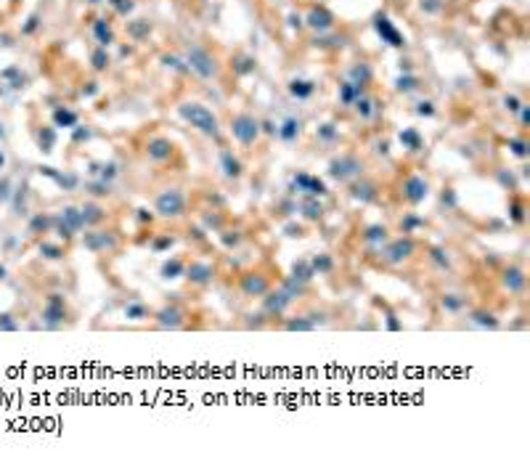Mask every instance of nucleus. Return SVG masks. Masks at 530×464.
Wrapping results in <instances>:
<instances>
[{"instance_id": "obj_1", "label": "nucleus", "mask_w": 530, "mask_h": 464, "mask_svg": "<svg viewBox=\"0 0 530 464\" xmlns=\"http://www.w3.org/2000/svg\"><path fill=\"white\" fill-rule=\"evenodd\" d=\"M181 114L191 122L194 127H199L202 133L207 135H218V120H215V114H212L207 106H202V103H183L181 106Z\"/></svg>"}, {"instance_id": "obj_2", "label": "nucleus", "mask_w": 530, "mask_h": 464, "mask_svg": "<svg viewBox=\"0 0 530 464\" xmlns=\"http://www.w3.org/2000/svg\"><path fill=\"white\" fill-rule=\"evenodd\" d=\"M186 210V196L178 189H167L157 196V212L164 218H178Z\"/></svg>"}, {"instance_id": "obj_3", "label": "nucleus", "mask_w": 530, "mask_h": 464, "mask_svg": "<svg viewBox=\"0 0 530 464\" xmlns=\"http://www.w3.org/2000/svg\"><path fill=\"white\" fill-rule=\"evenodd\" d=\"M329 175L337 178V181H350L361 175V162L356 157H342V159H334L332 165H329Z\"/></svg>"}, {"instance_id": "obj_4", "label": "nucleus", "mask_w": 530, "mask_h": 464, "mask_svg": "<svg viewBox=\"0 0 530 464\" xmlns=\"http://www.w3.org/2000/svg\"><path fill=\"white\" fill-rule=\"evenodd\" d=\"M188 64H191L194 72H199L202 77H212L215 75V61H212V56L202 48H191L188 51Z\"/></svg>"}, {"instance_id": "obj_5", "label": "nucleus", "mask_w": 530, "mask_h": 464, "mask_svg": "<svg viewBox=\"0 0 530 464\" xmlns=\"http://www.w3.org/2000/svg\"><path fill=\"white\" fill-rule=\"evenodd\" d=\"M43 318H45V324H48V327H61V324H64L66 310H64V300H61V295H51L48 305L43 308Z\"/></svg>"}, {"instance_id": "obj_6", "label": "nucleus", "mask_w": 530, "mask_h": 464, "mask_svg": "<svg viewBox=\"0 0 530 464\" xmlns=\"http://www.w3.org/2000/svg\"><path fill=\"white\" fill-rule=\"evenodd\" d=\"M257 122L250 117V114H241V117H236L233 120V135L239 138L241 144H252L255 138H257Z\"/></svg>"}, {"instance_id": "obj_7", "label": "nucleus", "mask_w": 530, "mask_h": 464, "mask_svg": "<svg viewBox=\"0 0 530 464\" xmlns=\"http://www.w3.org/2000/svg\"><path fill=\"white\" fill-rule=\"evenodd\" d=\"M85 247L93 249V252H106V249H114L117 247V239L106 231H96V234H88L85 236Z\"/></svg>"}, {"instance_id": "obj_8", "label": "nucleus", "mask_w": 530, "mask_h": 464, "mask_svg": "<svg viewBox=\"0 0 530 464\" xmlns=\"http://www.w3.org/2000/svg\"><path fill=\"white\" fill-rule=\"evenodd\" d=\"M427 191H430L427 181H424V178H416V175H414V178H408V181H406V186H403L406 199H408V202H414V204H416V202H421L424 196H427Z\"/></svg>"}, {"instance_id": "obj_9", "label": "nucleus", "mask_w": 530, "mask_h": 464, "mask_svg": "<svg viewBox=\"0 0 530 464\" xmlns=\"http://www.w3.org/2000/svg\"><path fill=\"white\" fill-rule=\"evenodd\" d=\"M411 252H414V241H411V239H398V241H393V244L387 247V260L400 263V260L411 258Z\"/></svg>"}, {"instance_id": "obj_10", "label": "nucleus", "mask_w": 530, "mask_h": 464, "mask_svg": "<svg viewBox=\"0 0 530 464\" xmlns=\"http://www.w3.org/2000/svg\"><path fill=\"white\" fill-rule=\"evenodd\" d=\"M294 183L300 186V191L310 194V196H326V186L318 181V178H313V175H305V172H300V175L294 178Z\"/></svg>"}, {"instance_id": "obj_11", "label": "nucleus", "mask_w": 530, "mask_h": 464, "mask_svg": "<svg viewBox=\"0 0 530 464\" xmlns=\"http://www.w3.org/2000/svg\"><path fill=\"white\" fill-rule=\"evenodd\" d=\"M157 324L159 327H164V329H178L181 324H183V310L181 308H164V310H159L157 313Z\"/></svg>"}, {"instance_id": "obj_12", "label": "nucleus", "mask_w": 530, "mask_h": 464, "mask_svg": "<svg viewBox=\"0 0 530 464\" xmlns=\"http://www.w3.org/2000/svg\"><path fill=\"white\" fill-rule=\"evenodd\" d=\"M241 289L250 297H257V295H265L268 292V281L263 276H257V273H250V276H244V281H241Z\"/></svg>"}, {"instance_id": "obj_13", "label": "nucleus", "mask_w": 530, "mask_h": 464, "mask_svg": "<svg viewBox=\"0 0 530 464\" xmlns=\"http://www.w3.org/2000/svg\"><path fill=\"white\" fill-rule=\"evenodd\" d=\"M294 300V295H289L287 289L284 292H276V295H270L268 300H265V310L268 313H284V308Z\"/></svg>"}, {"instance_id": "obj_14", "label": "nucleus", "mask_w": 530, "mask_h": 464, "mask_svg": "<svg viewBox=\"0 0 530 464\" xmlns=\"http://www.w3.org/2000/svg\"><path fill=\"white\" fill-rule=\"evenodd\" d=\"M188 278H191L194 284H209L212 281V265H207V263H194L191 268H188Z\"/></svg>"}, {"instance_id": "obj_15", "label": "nucleus", "mask_w": 530, "mask_h": 464, "mask_svg": "<svg viewBox=\"0 0 530 464\" xmlns=\"http://www.w3.org/2000/svg\"><path fill=\"white\" fill-rule=\"evenodd\" d=\"M58 223H64V226H69L72 231H80L82 226V212L77 210V207H64L61 210V218H58Z\"/></svg>"}, {"instance_id": "obj_16", "label": "nucleus", "mask_w": 530, "mask_h": 464, "mask_svg": "<svg viewBox=\"0 0 530 464\" xmlns=\"http://www.w3.org/2000/svg\"><path fill=\"white\" fill-rule=\"evenodd\" d=\"M504 287L509 289V292H522V287H525V273L520 268H509L504 276Z\"/></svg>"}, {"instance_id": "obj_17", "label": "nucleus", "mask_w": 530, "mask_h": 464, "mask_svg": "<svg viewBox=\"0 0 530 464\" xmlns=\"http://www.w3.org/2000/svg\"><path fill=\"white\" fill-rule=\"evenodd\" d=\"M170 152H172V146H170V141H164V138H157V141L149 144V157L151 159H167Z\"/></svg>"}, {"instance_id": "obj_18", "label": "nucleus", "mask_w": 530, "mask_h": 464, "mask_svg": "<svg viewBox=\"0 0 530 464\" xmlns=\"http://www.w3.org/2000/svg\"><path fill=\"white\" fill-rule=\"evenodd\" d=\"M220 162H223V170H226L228 178H239V175H241V165H239V159L233 157L231 152H223Z\"/></svg>"}, {"instance_id": "obj_19", "label": "nucleus", "mask_w": 530, "mask_h": 464, "mask_svg": "<svg viewBox=\"0 0 530 464\" xmlns=\"http://www.w3.org/2000/svg\"><path fill=\"white\" fill-rule=\"evenodd\" d=\"M80 212H82V223H85V226H88V223H96V220L103 218V210H101L98 204H85Z\"/></svg>"}, {"instance_id": "obj_20", "label": "nucleus", "mask_w": 530, "mask_h": 464, "mask_svg": "<svg viewBox=\"0 0 530 464\" xmlns=\"http://www.w3.org/2000/svg\"><path fill=\"white\" fill-rule=\"evenodd\" d=\"M352 196L361 199V202H371V199H376V191H374L371 183H358L356 189H352Z\"/></svg>"}, {"instance_id": "obj_21", "label": "nucleus", "mask_w": 530, "mask_h": 464, "mask_svg": "<svg viewBox=\"0 0 530 464\" xmlns=\"http://www.w3.org/2000/svg\"><path fill=\"white\" fill-rule=\"evenodd\" d=\"M376 27H379V32H384V38L390 40L393 45H403V40H400V34L387 24V19H376Z\"/></svg>"}, {"instance_id": "obj_22", "label": "nucleus", "mask_w": 530, "mask_h": 464, "mask_svg": "<svg viewBox=\"0 0 530 464\" xmlns=\"http://www.w3.org/2000/svg\"><path fill=\"white\" fill-rule=\"evenodd\" d=\"M125 316L133 318V321H140V318H149V308L140 305V303H130L125 308Z\"/></svg>"}, {"instance_id": "obj_23", "label": "nucleus", "mask_w": 530, "mask_h": 464, "mask_svg": "<svg viewBox=\"0 0 530 464\" xmlns=\"http://www.w3.org/2000/svg\"><path fill=\"white\" fill-rule=\"evenodd\" d=\"M281 138H284V141H294V138H297V133H300V122L297 120H287L284 122V127H281Z\"/></svg>"}, {"instance_id": "obj_24", "label": "nucleus", "mask_w": 530, "mask_h": 464, "mask_svg": "<svg viewBox=\"0 0 530 464\" xmlns=\"http://www.w3.org/2000/svg\"><path fill=\"white\" fill-rule=\"evenodd\" d=\"M310 24L315 29H326L329 24H332V16H329L326 11H313V14H310Z\"/></svg>"}, {"instance_id": "obj_25", "label": "nucleus", "mask_w": 530, "mask_h": 464, "mask_svg": "<svg viewBox=\"0 0 530 464\" xmlns=\"http://www.w3.org/2000/svg\"><path fill=\"white\" fill-rule=\"evenodd\" d=\"M178 273H183V263L181 260H170L162 265V276L164 278H178Z\"/></svg>"}, {"instance_id": "obj_26", "label": "nucleus", "mask_w": 530, "mask_h": 464, "mask_svg": "<svg viewBox=\"0 0 530 464\" xmlns=\"http://www.w3.org/2000/svg\"><path fill=\"white\" fill-rule=\"evenodd\" d=\"M287 329H289V332H310V329H315V321L294 318V321H287Z\"/></svg>"}, {"instance_id": "obj_27", "label": "nucleus", "mask_w": 530, "mask_h": 464, "mask_svg": "<svg viewBox=\"0 0 530 464\" xmlns=\"http://www.w3.org/2000/svg\"><path fill=\"white\" fill-rule=\"evenodd\" d=\"M310 276H313V268H310V263H297V265H294V281L305 284V281H308Z\"/></svg>"}, {"instance_id": "obj_28", "label": "nucleus", "mask_w": 530, "mask_h": 464, "mask_svg": "<svg viewBox=\"0 0 530 464\" xmlns=\"http://www.w3.org/2000/svg\"><path fill=\"white\" fill-rule=\"evenodd\" d=\"M302 210H305V218H310V220H318V218L324 215V207L318 204V202H313V199H305Z\"/></svg>"}, {"instance_id": "obj_29", "label": "nucleus", "mask_w": 530, "mask_h": 464, "mask_svg": "<svg viewBox=\"0 0 530 464\" xmlns=\"http://www.w3.org/2000/svg\"><path fill=\"white\" fill-rule=\"evenodd\" d=\"M366 241H369V244H384V241H387V231H384V228H379V226L369 228Z\"/></svg>"}, {"instance_id": "obj_30", "label": "nucleus", "mask_w": 530, "mask_h": 464, "mask_svg": "<svg viewBox=\"0 0 530 464\" xmlns=\"http://www.w3.org/2000/svg\"><path fill=\"white\" fill-rule=\"evenodd\" d=\"M472 321L480 324V327H488V329H496V327H499V321L493 318L490 313H482V310H480V313H472Z\"/></svg>"}, {"instance_id": "obj_31", "label": "nucleus", "mask_w": 530, "mask_h": 464, "mask_svg": "<svg viewBox=\"0 0 530 464\" xmlns=\"http://www.w3.org/2000/svg\"><path fill=\"white\" fill-rule=\"evenodd\" d=\"M310 268H313V273H315V271H318V273H326L329 268H332V260H329L326 255H318V258L310 260Z\"/></svg>"}, {"instance_id": "obj_32", "label": "nucleus", "mask_w": 530, "mask_h": 464, "mask_svg": "<svg viewBox=\"0 0 530 464\" xmlns=\"http://www.w3.org/2000/svg\"><path fill=\"white\" fill-rule=\"evenodd\" d=\"M462 305H464V300L458 297V295H445V297H443V308H445V310H458Z\"/></svg>"}, {"instance_id": "obj_33", "label": "nucleus", "mask_w": 530, "mask_h": 464, "mask_svg": "<svg viewBox=\"0 0 530 464\" xmlns=\"http://www.w3.org/2000/svg\"><path fill=\"white\" fill-rule=\"evenodd\" d=\"M40 252H43L48 260H58V258H61V249L53 247V244H48V241H43V244H40Z\"/></svg>"}, {"instance_id": "obj_34", "label": "nucleus", "mask_w": 530, "mask_h": 464, "mask_svg": "<svg viewBox=\"0 0 530 464\" xmlns=\"http://www.w3.org/2000/svg\"><path fill=\"white\" fill-rule=\"evenodd\" d=\"M48 226H51V220L45 218V215H38V218L32 220V234H40V231H45Z\"/></svg>"}, {"instance_id": "obj_35", "label": "nucleus", "mask_w": 530, "mask_h": 464, "mask_svg": "<svg viewBox=\"0 0 530 464\" xmlns=\"http://www.w3.org/2000/svg\"><path fill=\"white\" fill-rule=\"evenodd\" d=\"M0 329H3V332H14V329H19V324L14 321V316L3 313V316H0Z\"/></svg>"}, {"instance_id": "obj_36", "label": "nucleus", "mask_w": 530, "mask_h": 464, "mask_svg": "<svg viewBox=\"0 0 530 464\" xmlns=\"http://www.w3.org/2000/svg\"><path fill=\"white\" fill-rule=\"evenodd\" d=\"M400 226H403V231H406V234H411V231H414V228L424 226V220H419V218H414V215H408V218H406V220H403V223H400Z\"/></svg>"}, {"instance_id": "obj_37", "label": "nucleus", "mask_w": 530, "mask_h": 464, "mask_svg": "<svg viewBox=\"0 0 530 464\" xmlns=\"http://www.w3.org/2000/svg\"><path fill=\"white\" fill-rule=\"evenodd\" d=\"M310 90H313L310 83H292V93H294V96H308Z\"/></svg>"}, {"instance_id": "obj_38", "label": "nucleus", "mask_w": 530, "mask_h": 464, "mask_svg": "<svg viewBox=\"0 0 530 464\" xmlns=\"http://www.w3.org/2000/svg\"><path fill=\"white\" fill-rule=\"evenodd\" d=\"M400 141H406L408 146H414V149L419 146V138H416V133H411V130H408V133H400Z\"/></svg>"}, {"instance_id": "obj_39", "label": "nucleus", "mask_w": 530, "mask_h": 464, "mask_svg": "<svg viewBox=\"0 0 530 464\" xmlns=\"http://www.w3.org/2000/svg\"><path fill=\"white\" fill-rule=\"evenodd\" d=\"M8 189H11V183L8 181H0V202H8L11 199V191Z\"/></svg>"}, {"instance_id": "obj_40", "label": "nucleus", "mask_w": 530, "mask_h": 464, "mask_svg": "<svg viewBox=\"0 0 530 464\" xmlns=\"http://www.w3.org/2000/svg\"><path fill=\"white\" fill-rule=\"evenodd\" d=\"M56 120L61 122V125H75V114H69V112H58V114H56Z\"/></svg>"}, {"instance_id": "obj_41", "label": "nucleus", "mask_w": 530, "mask_h": 464, "mask_svg": "<svg viewBox=\"0 0 530 464\" xmlns=\"http://www.w3.org/2000/svg\"><path fill=\"white\" fill-rule=\"evenodd\" d=\"M96 34H98V38H101V43H109V40H112V32L106 29L103 24H96Z\"/></svg>"}, {"instance_id": "obj_42", "label": "nucleus", "mask_w": 530, "mask_h": 464, "mask_svg": "<svg viewBox=\"0 0 530 464\" xmlns=\"http://www.w3.org/2000/svg\"><path fill=\"white\" fill-rule=\"evenodd\" d=\"M358 90H361V88H352V85H345V90H342V98H345V101H352V96H356V93H358Z\"/></svg>"}, {"instance_id": "obj_43", "label": "nucleus", "mask_w": 530, "mask_h": 464, "mask_svg": "<svg viewBox=\"0 0 530 464\" xmlns=\"http://www.w3.org/2000/svg\"><path fill=\"white\" fill-rule=\"evenodd\" d=\"M164 64L172 66V69H181V72H183V64H181L178 59H175V56H164Z\"/></svg>"}, {"instance_id": "obj_44", "label": "nucleus", "mask_w": 530, "mask_h": 464, "mask_svg": "<svg viewBox=\"0 0 530 464\" xmlns=\"http://www.w3.org/2000/svg\"><path fill=\"white\" fill-rule=\"evenodd\" d=\"M114 172H117V167H114V165H106V167H103V172H101V178H103V181H112V178H114Z\"/></svg>"}, {"instance_id": "obj_45", "label": "nucleus", "mask_w": 530, "mask_h": 464, "mask_svg": "<svg viewBox=\"0 0 530 464\" xmlns=\"http://www.w3.org/2000/svg\"><path fill=\"white\" fill-rule=\"evenodd\" d=\"M512 149H514V154H517V157H525V144L514 141V144H512Z\"/></svg>"}, {"instance_id": "obj_46", "label": "nucleus", "mask_w": 530, "mask_h": 464, "mask_svg": "<svg viewBox=\"0 0 530 464\" xmlns=\"http://www.w3.org/2000/svg\"><path fill=\"white\" fill-rule=\"evenodd\" d=\"M512 218L517 220V223L522 220V207H520V204H514V207H512Z\"/></svg>"}, {"instance_id": "obj_47", "label": "nucleus", "mask_w": 530, "mask_h": 464, "mask_svg": "<svg viewBox=\"0 0 530 464\" xmlns=\"http://www.w3.org/2000/svg\"><path fill=\"white\" fill-rule=\"evenodd\" d=\"M172 244V239H159L157 244H154V249H164V247H170Z\"/></svg>"}, {"instance_id": "obj_48", "label": "nucleus", "mask_w": 530, "mask_h": 464, "mask_svg": "<svg viewBox=\"0 0 530 464\" xmlns=\"http://www.w3.org/2000/svg\"><path fill=\"white\" fill-rule=\"evenodd\" d=\"M358 112L361 114H369L371 109H369V101H358Z\"/></svg>"}, {"instance_id": "obj_49", "label": "nucleus", "mask_w": 530, "mask_h": 464, "mask_svg": "<svg viewBox=\"0 0 530 464\" xmlns=\"http://www.w3.org/2000/svg\"><path fill=\"white\" fill-rule=\"evenodd\" d=\"M96 66H98V69L106 66V56H103V53H96Z\"/></svg>"}, {"instance_id": "obj_50", "label": "nucleus", "mask_w": 530, "mask_h": 464, "mask_svg": "<svg viewBox=\"0 0 530 464\" xmlns=\"http://www.w3.org/2000/svg\"><path fill=\"white\" fill-rule=\"evenodd\" d=\"M387 327H390V329H400V324L395 321V316H390V321H387Z\"/></svg>"}, {"instance_id": "obj_51", "label": "nucleus", "mask_w": 530, "mask_h": 464, "mask_svg": "<svg viewBox=\"0 0 530 464\" xmlns=\"http://www.w3.org/2000/svg\"><path fill=\"white\" fill-rule=\"evenodd\" d=\"M506 106H509V109L514 112V109H517V98H506Z\"/></svg>"}, {"instance_id": "obj_52", "label": "nucleus", "mask_w": 530, "mask_h": 464, "mask_svg": "<svg viewBox=\"0 0 530 464\" xmlns=\"http://www.w3.org/2000/svg\"><path fill=\"white\" fill-rule=\"evenodd\" d=\"M334 135V130H332V125H326V130H324V138H332Z\"/></svg>"}, {"instance_id": "obj_53", "label": "nucleus", "mask_w": 530, "mask_h": 464, "mask_svg": "<svg viewBox=\"0 0 530 464\" xmlns=\"http://www.w3.org/2000/svg\"><path fill=\"white\" fill-rule=\"evenodd\" d=\"M0 278H6V265H0Z\"/></svg>"}, {"instance_id": "obj_54", "label": "nucleus", "mask_w": 530, "mask_h": 464, "mask_svg": "<svg viewBox=\"0 0 530 464\" xmlns=\"http://www.w3.org/2000/svg\"><path fill=\"white\" fill-rule=\"evenodd\" d=\"M3 165H6V157H3V154H0V167H3Z\"/></svg>"}]
</instances>
